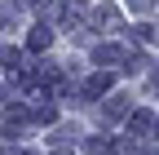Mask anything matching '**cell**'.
I'll return each instance as SVG.
<instances>
[{"instance_id":"14","label":"cell","mask_w":159,"mask_h":155,"mask_svg":"<svg viewBox=\"0 0 159 155\" xmlns=\"http://www.w3.org/2000/svg\"><path fill=\"white\" fill-rule=\"evenodd\" d=\"M27 5H40V0H27Z\"/></svg>"},{"instance_id":"3","label":"cell","mask_w":159,"mask_h":155,"mask_svg":"<svg viewBox=\"0 0 159 155\" xmlns=\"http://www.w3.org/2000/svg\"><path fill=\"white\" fill-rule=\"evenodd\" d=\"M119 58H124V49H119V45H97V49H93V62L102 67V71H111Z\"/></svg>"},{"instance_id":"15","label":"cell","mask_w":159,"mask_h":155,"mask_svg":"<svg viewBox=\"0 0 159 155\" xmlns=\"http://www.w3.org/2000/svg\"><path fill=\"white\" fill-rule=\"evenodd\" d=\"M106 155H111V151H106Z\"/></svg>"},{"instance_id":"1","label":"cell","mask_w":159,"mask_h":155,"mask_svg":"<svg viewBox=\"0 0 159 155\" xmlns=\"http://www.w3.org/2000/svg\"><path fill=\"white\" fill-rule=\"evenodd\" d=\"M128 115H133V98H128V93H111L106 106H102V120L106 124H119V120H128Z\"/></svg>"},{"instance_id":"12","label":"cell","mask_w":159,"mask_h":155,"mask_svg":"<svg viewBox=\"0 0 159 155\" xmlns=\"http://www.w3.org/2000/svg\"><path fill=\"white\" fill-rule=\"evenodd\" d=\"M155 84H159V67H155Z\"/></svg>"},{"instance_id":"9","label":"cell","mask_w":159,"mask_h":155,"mask_svg":"<svg viewBox=\"0 0 159 155\" xmlns=\"http://www.w3.org/2000/svg\"><path fill=\"white\" fill-rule=\"evenodd\" d=\"M137 40L150 45V40H155V27H150V22H142V27H137Z\"/></svg>"},{"instance_id":"8","label":"cell","mask_w":159,"mask_h":155,"mask_svg":"<svg viewBox=\"0 0 159 155\" xmlns=\"http://www.w3.org/2000/svg\"><path fill=\"white\" fill-rule=\"evenodd\" d=\"M18 62H22V53H18V49H0V67H5V71H13Z\"/></svg>"},{"instance_id":"11","label":"cell","mask_w":159,"mask_h":155,"mask_svg":"<svg viewBox=\"0 0 159 155\" xmlns=\"http://www.w3.org/2000/svg\"><path fill=\"white\" fill-rule=\"evenodd\" d=\"M0 106H5V89H0Z\"/></svg>"},{"instance_id":"10","label":"cell","mask_w":159,"mask_h":155,"mask_svg":"<svg viewBox=\"0 0 159 155\" xmlns=\"http://www.w3.org/2000/svg\"><path fill=\"white\" fill-rule=\"evenodd\" d=\"M128 9H137V13H146V9H155V0H128Z\"/></svg>"},{"instance_id":"4","label":"cell","mask_w":159,"mask_h":155,"mask_svg":"<svg viewBox=\"0 0 159 155\" xmlns=\"http://www.w3.org/2000/svg\"><path fill=\"white\" fill-rule=\"evenodd\" d=\"M49 45H53V31H49L44 22H35V27H31V35H27V49H31V53H40V49H49Z\"/></svg>"},{"instance_id":"2","label":"cell","mask_w":159,"mask_h":155,"mask_svg":"<svg viewBox=\"0 0 159 155\" xmlns=\"http://www.w3.org/2000/svg\"><path fill=\"white\" fill-rule=\"evenodd\" d=\"M115 27H119V9L97 5V9H93V31H115Z\"/></svg>"},{"instance_id":"7","label":"cell","mask_w":159,"mask_h":155,"mask_svg":"<svg viewBox=\"0 0 159 155\" xmlns=\"http://www.w3.org/2000/svg\"><path fill=\"white\" fill-rule=\"evenodd\" d=\"M146 67H150L146 58H142V53H133V58H124V67H119V71H128V75H142Z\"/></svg>"},{"instance_id":"5","label":"cell","mask_w":159,"mask_h":155,"mask_svg":"<svg viewBox=\"0 0 159 155\" xmlns=\"http://www.w3.org/2000/svg\"><path fill=\"white\" fill-rule=\"evenodd\" d=\"M150 129H155V120H150V111H133V115H128V133H133V138H146Z\"/></svg>"},{"instance_id":"6","label":"cell","mask_w":159,"mask_h":155,"mask_svg":"<svg viewBox=\"0 0 159 155\" xmlns=\"http://www.w3.org/2000/svg\"><path fill=\"white\" fill-rule=\"evenodd\" d=\"M106 89H111V71H97V75H93V80L84 84V98H102V93H106Z\"/></svg>"},{"instance_id":"13","label":"cell","mask_w":159,"mask_h":155,"mask_svg":"<svg viewBox=\"0 0 159 155\" xmlns=\"http://www.w3.org/2000/svg\"><path fill=\"white\" fill-rule=\"evenodd\" d=\"M142 155H159V151H142Z\"/></svg>"}]
</instances>
